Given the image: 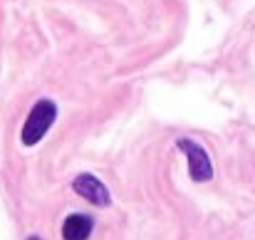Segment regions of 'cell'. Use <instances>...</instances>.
Masks as SVG:
<instances>
[{"label": "cell", "mask_w": 255, "mask_h": 240, "mask_svg": "<svg viewBox=\"0 0 255 240\" xmlns=\"http://www.w3.org/2000/svg\"><path fill=\"white\" fill-rule=\"evenodd\" d=\"M57 121V104L52 99H37L35 107L30 109L22 131H20V141L22 146H35L45 139V134L52 129V124Z\"/></svg>", "instance_id": "cell-1"}, {"label": "cell", "mask_w": 255, "mask_h": 240, "mask_svg": "<svg viewBox=\"0 0 255 240\" xmlns=\"http://www.w3.org/2000/svg\"><path fill=\"white\" fill-rule=\"evenodd\" d=\"M176 149L188 159V176H191V181H196V183L211 181V176H213V163H211L208 151H206L198 141L181 136V139L176 141Z\"/></svg>", "instance_id": "cell-2"}, {"label": "cell", "mask_w": 255, "mask_h": 240, "mask_svg": "<svg viewBox=\"0 0 255 240\" xmlns=\"http://www.w3.org/2000/svg\"><path fill=\"white\" fill-rule=\"evenodd\" d=\"M72 191L77 196H82L85 201H89L92 206H99V208H107L112 203V196H109V188L92 173H80L75 176L72 181Z\"/></svg>", "instance_id": "cell-3"}, {"label": "cell", "mask_w": 255, "mask_h": 240, "mask_svg": "<svg viewBox=\"0 0 255 240\" xmlns=\"http://www.w3.org/2000/svg\"><path fill=\"white\" fill-rule=\"evenodd\" d=\"M92 228H94L92 216H87V213H72V216H67L65 223H62V238L65 240H87L92 236Z\"/></svg>", "instance_id": "cell-4"}, {"label": "cell", "mask_w": 255, "mask_h": 240, "mask_svg": "<svg viewBox=\"0 0 255 240\" xmlns=\"http://www.w3.org/2000/svg\"><path fill=\"white\" fill-rule=\"evenodd\" d=\"M27 240H42V238H37V236H32V238H27Z\"/></svg>", "instance_id": "cell-5"}]
</instances>
